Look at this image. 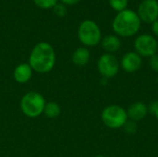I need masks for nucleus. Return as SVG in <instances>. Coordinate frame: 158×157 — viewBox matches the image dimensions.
I'll return each instance as SVG.
<instances>
[{
    "mask_svg": "<svg viewBox=\"0 0 158 157\" xmlns=\"http://www.w3.org/2000/svg\"><path fill=\"white\" fill-rule=\"evenodd\" d=\"M29 65L37 73H48L56 65V52L53 46L45 42L37 43L29 56Z\"/></svg>",
    "mask_w": 158,
    "mask_h": 157,
    "instance_id": "1",
    "label": "nucleus"
},
{
    "mask_svg": "<svg viewBox=\"0 0 158 157\" xmlns=\"http://www.w3.org/2000/svg\"><path fill=\"white\" fill-rule=\"evenodd\" d=\"M141 22L137 12L132 9H125L118 12L114 18L112 29L116 34L121 37H131L139 31Z\"/></svg>",
    "mask_w": 158,
    "mask_h": 157,
    "instance_id": "2",
    "label": "nucleus"
},
{
    "mask_svg": "<svg viewBox=\"0 0 158 157\" xmlns=\"http://www.w3.org/2000/svg\"><path fill=\"white\" fill-rule=\"evenodd\" d=\"M45 105L46 101L41 93L37 92H29L21 97L19 107L26 117L34 118L44 114Z\"/></svg>",
    "mask_w": 158,
    "mask_h": 157,
    "instance_id": "3",
    "label": "nucleus"
},
{
    "mask_svg": "<svg viewBox=\"0 0 158 157\" xmlns=\"http://www.w3.org/2000/svg\"><path fill=\"white\" fill-rule=\"evenodd\" d=\"M103 123L111 130H118L123 128L128 121L127 111L118 105H111L105 107L101 113Z\"/></svg>",
    "mask_w": 158,
    "mask_h": 157,
    "instance_id": "4",
    "label": "nucleus"
},
{
    "mask_svg": "<svg viewBox=\"0 0 158 157\" xmlns=\"http://www.w3.org/2000/svg\"><path fill=\"white\" fill-rule=\"evenodd\" d=\"M78 38L85 46H95L102 41L101 30L94 21L84 20L79 26Z\"/></svg>",
    "mask_w": 158,
    "mask_h": 157,
    "instance_id": "5",
    "label": "nucleus"
},
{
    "mask_svg": "<svg viewBox=\"0 0 158 157\" xmlns=\"http://www.w3.org/2000/svg\"><path fill=\"white\" fill-rule=\"evenodd\" d=\"M134 48L141 56L151 57L158 51V43L156 39L151 34H141L134 41Z\"/></svg>",
    "mask_w": 158,
    "mask_h": 157,
    "instance_id": "6",
    "label": "nucleus"
},
{
    "mask_svg": "<svg viewBox=\"0 0 158 157\" xmlns=\"http://www.w3.org/2000/svg\"><path fill=\"white\" fill-rule=\"evenodd\" d=\"M119 68V62L113 54L106 53L102 55L97 61V69L106 79L114 78L118 73Z\"/></svg>",
    "mask_w": 158,
    "mask_h": 157,
    "instance_id": "7",
    "label": "nucleus"
},
{
    "mask_svg": "<svg viewBox=\"0 0 158 157\" xmlns=\"http://www.w3.org/2000/svg\"><path fill=\"white\" fill-rule=\"evenodd\" d=\"M137 14L141 21L152 24L158 19L157 0H143L139 5Z\"/></svg>",
    "mask_w": 158,
    "mask_h": 157,
    "instance_id": "8",
    "label": "nucleus"
},
{
    "mask_svg": "<svg viewBox=\"0 0 158 157\" xmlns=\"http://www.w3.org/2000/svg\"><path fill=\"white\" fill-rule=\"evenodd\" d=\"M142 56L136 52H129L125 54L120 60V67L128 73H133L139 70L142 67Z\"/></svg>",
    "mask_w": 158,
    "mask_h": 157,
    "instance_id": "9",
    "label": "nucleus"
},
{
    "mask_svg": "<svg viewBox=\"0 0 158 157\" xmlns=\"http://www.w3.org/2000/svg\"><path fill=\"white\" fill-rule=\"evenodd\" d=\"M148 112V106L143 102H135L131 104L127 110L128 118L134 122H139L144 119Z\"/></svg>",
    "mask_w": 158,
    "mask_h": 157,
    "instance_id": "10",
    "label": "nucleus"
},
{
    "mask_svg": "<svg viewBox=\"0 0 158 157\" xmlns=\"http://www.w3.org/2000/svg\"><path fill=\"white\" fill-rule=\"evenodd\" d=\"M32 73L33 70L29 65V63H21L15 68L13 71V78L18 83L24 84L31 81Z\"/></svg>",
    "mask_w": 158,
    "mask_h": 157,
    "instance_id": "11",
    "label": "nucleus"
},
{
    "mask_svg": "<svg viewBox=\"0 0 158 157\" xmlns=\"http://www.w3.org/2000/svg\"><path fill=\"white\" fill-rule=\"evenodd\" d=\"M103 49L109 54L118 52L121 47V41L117 35H107L101 41Z\"/></svg>",
    "mask_w": 158,
    "mask_h": 157,
    "instance_id": "12",
    "label": "nucleus"
},
{
    "mask_svg": "<svg viewBox=\"0 0 158 157\" xmlns=\"http://www.w3.org/2000/svg\"><path fill=\"white\" fill-rule=\"evenodd\" d=\"M72 62L78 67H83L88 64L90 60V52L86 47L77 48L71 56Z\"/></svg>",
    "mask_w": 158,
    "mask_h": 157,
    "instance_id": "13",
    "label": "nucleus"
},
{
    "mask_svg": "<svg viewBox=\"0 0 158 157\" xmlns=\"http://www.w3.org/2000/svg\"><path fill=\"white\" fill-rule=\"evenodd\" d=\"M44 114L48 118H56L61 114V107L60 105L56 102H48L46 103L44 110Z\"/></svg>",
    "mask_w": 158,
    "mask_h": 157,
    "instance_id": "14",
    "label": "nucleus"
},
{
    "mask_svg": "<svg viewBox=\"0 0 158 157\" xmlns=\"http://www.w3.org/2000/svg\"><path fill=\"white\" fill-rule=\"evenodd\" d=\"M128 2L129 0H108L110 6L118 12L125 10L128 6Z\"/></svg>",
    "mask_w": 158,
    "mask_h": 157,
    "instance_id": "15",
    "label": "nucleus"
},
{
    "mask_svg": "<svg viewBox=\"0 0 158 157\" xmlns=\"http://www.w3.org/2000/svg\"><path fill=\"white\" fill-rule=\"evenodd\" d=\"M57 1L58 0H33L34 4L37 6L41 8H44V9L54 7L57 4Z\"/></svg>",
    "mask_w": 158,
    "mask_h": 157,
    "instance_id": "16",
    "label": "nucleus"
},
{
    "mask_svg": "<svg viewBox=\"0 0 158 157\" xmlns=\"http://www.w3.org/2000/svg\"><path fill=\"white\" fill-rule=\"evenodd\" d=\"M54 12L58 17H64L67 14V7L64 4H56L54 7Z\"/></svg>",
    "mask_w": 158,
    "mask_h": 157,
    "instance_id": "17",
    "label": "nucleus"
},
{
    "mask_svg": "<svg viewBox=\"0 0 158 157\" xmlns=\"http://www.w3.org/2000/svg\"><path fill=\"white\" fill-rule=\"evenodd\" d=\"M123 128L125 129V131L129 134H134L137 130V127L134 121H127L125 123V125L123 126Z\"/></svg>",
    "mask_w": 158,
    "mask_h": 157,
    "instance_id": "18",
    "label": "nucleus"
},
{
    "mask_svg": "<svg viewBox=\"0 0 158 157\" xmlns=\"http://www.w3.org/2000/svg\"><path fill=\"white\" fill-rule=\"evenodd\" d=\"M149 64H150L151 68H152L154 71L158 72V55L157 54H156V55H154L153 56H151V57H150Z\"/></svg>",
    "mask_w": 158,
    "mask_h": 157,
    "instance_id": "19",
    "label": "nucleus"
},
{
    "mask_svg": "<svg viewBox=\"0 0 158 157\" xmlns=\"http://www.w3.org/2000/svg\"><path fill=\"white\" fill-rule=\"evenodd\" d=\"M148 110H149V112L153 113L156 116V119L158 120V102H155V103L151 104L150 107H148Z\"/></svg>",
    "mask_w": 158,
    "mask_h": 157,
    "instance_id": "20",
    "label": "nucleus"
},
{
    "mask_svg": "<svg viewBox=\"0 0 158 157\" xmlns=\"http://www.w3.org/2000/svg\"><path fill=\"white\" fill-rule=\"evenodd\" d=\"M152 31L154 32L156 36L158 37V19L152 23Z\"/></svg>",
    "mask_w": 158,
    "mask_h": 157,
    "instance_id": "21",
    "label": "nucleus"
},
{
    "mask_svg": "<svg viewBox=\"0 0 158 157\" xmlns=\"http://www.w3.org/2000/svg\"><path fill=\"white\" fill-rule=\"evenodd\" d=\"M81 0H61L62 4H64L65 6L68 5V6H73V5H76L77 3H79Z\"/></svg>",
    "mask_w": 158,
    "mask_h": 157,
    "instance_id": "22",
    "label": "nucleus"
},
{
    "mask_svg": "<svg viewBox=\"0 0 158 157\" xmlns=\"http://www.w3.org/2000/svg\"><path fill=\"white\" fill-rule=\"evenodd\" d=\"M95 157H106V156H104V155H96Z\"/></svg>",
    "mask_w": 158,
    "mask_h": 157,
    "instance_id": "23",
    "label": "nucleus"
}]
</instances>
